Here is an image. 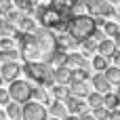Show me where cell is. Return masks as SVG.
<instances>
[{"instance_id": "d6a6232c", "label": "cell", "mask_w": 120, "mask_h": 120, "mask_svg": "<svg viewBox=\"0 0 120 120\" xmlns=\"http://www.w3.org/2000/svg\"><path fill=\"white\" fill-rule=\"evenodd\" d=\"M51 6H55V8H59V11L70 13V0H51ZM70 17H72V15H70Z\"/></svg>"}, {"instance_id": "7dc6e473", "label": "cell", "mask_w": 120, "mask_h": 120, "mask_svg": "<svg viewBox=\"0 0 120 120\" xmlns=\"http://www.w3.org/2000/svg\"><path fill=\"white\" fill-rule=\"evenodd\" d=\"M0 23H2V15H0Z\"/></svg>"}, {"instance_id": "cb8c5ba5", "label": "cell", "mask_w": 120, "mask_h": 120, "mask_svg": "<svg viewBox=\"0 0 120 120\" xmlns=\"http://www.w3.org/2000/svg\"><path fill=\"white\" fill-rule=\"evenodd\" d=\"M51 91H53V97H55V99H61V101H63V99L68 97V84H57V82H55V84L51 86Z\"/></svg>"}, {"instance_id": "bcb514c9", "label": "cell", "mask_w": 120, "mask_h": 120, "mask_svg": "<svg viewBox=\"0 0 120 120\" xmlns=\"http://www.w3.org/2000/svg\"><path fill=\"white\" fill-rule=\"evenodd\" d=\"M0 84H2V76H0Z\"/></svg>"}, {"instance_id": "e575fe53", "label": "cell", "mask_w": 120, "mask_h": 120, "mask_svg": "<svg viewBox=\"0 0 120 120\" xmlns=\"http://www.w3.org/2000/svg\"><path fill=\"white\" fill-rule=\"evenodd\" d=\"M11 8H13V2L11 0H0V15H6Z\"/></svg>"}, {"instance_id": "484cf974", "label": "cell", "mask_w": 120, "mask_h": 120, "mask_svg": "<svg viewBox=\"0 0 120 120\" xmlns=\"http://www.w3.org/2000/svg\"><path fill=\"white\" fill-rule=\"evenodd\" d=\"M19 57V51L17 49H0V61H15Z\"/></svg>"}, {"instance_id": "60d3db41", "label": "cell", "mask_w": 120, "mask_h": 120, "mask_svg": "<svg viewBox=\"0 0 120 120\" xmlns=\"http://www.w3.org/2000/svg\"><path fill=\"white\" fill-rule=\"evenodd\" d=\"M65 120H80L78 114H65Z\"/></svg>"}, {"instance_id": "44dd1931", "label": "cell", "mask_w": 120, "mask_h": 120, "mask_svg": "<svg viewBox=\"0 0 120 120\" xmlns=\"http://www.w3.org/2000/svg\"><path fill=\"white\" fill-rule=\"evenodd\" d=\"M103 74L110 80V84H118L120 82V65H108Z\"/></svg>"}, {"instance_id": "f546056e", "label": "cell", "mask_w": 120, "mask_h": 120, "mask_svg": "<svg viewBox=\"0 0 120 120\" xmlns=\"http://www.w3.org/2000/svg\"><path fill=\"white\" fill-rule=\"evenodd\" d=\"M93 116L97 120H108L110 118V110L105 105H99V108H93Z\"/></svg>"}, {"instance_id": "681fc988", "label": "cell", "mask_w": 120, "mask_h": 120, "mask_svg": "<svg viewBox=\"0 0 120 120\" xmlns=\"http://www.w3.org/2000/svg\"><path fill=\"white\" fill-rule=\"evenodd\" d=\"M110 2H114V0H110Z\"/></svg>"}, {"instance_id": "d4e9b609", "label": "cell", "mask_w": 120, "mask_h": 120, "mask_svg": "<svg viewBox=\"0 0 120 120\" xmlns=\"http://www.w3.org/2000/svg\"><path fill=\"white\" fill-rule=\"evenodd\" d=\"M86 103H89L91 108H99V105H103V95L97 93V91H93V93L86 95Z\"/></svg>"}, {"instance_id": "74e56055", "label": "cell", "mask_w": 120, "mask_h": 120, "mask_svg": "<svg viewBox=\"0 0 120 120\" xmlns=\"http://www.w3.org/2000/svg\"><path fill=\"white\" fill-rule=\"evenodd\" d=\"M108 120H120V110L116 108V110H110V118Z\"/></svg>"}, {"instance_id": "8992f818", "label": "cell", "mask_w": 120, "mask_h": 120, "mask_svg": "<svg viewBox=\"0 0 120 120\" xmlns=\"http://www.w3.org/2000/svg\"><path fill=\"white\" fill-rule=\"evenodd\" d=\"M86 11L93 17H114L116 8L110 4V0H84Z\"/></svg>"}, {"instance_id": "4fadbf2b", "label": "cell", "mask_w": 120, "mask_h": 120, "mask_svg": "<svg viewBox=\"0 0 120 120\" xmlns=\"http://www.w3.org/2000/svg\"><path fill=\"white\" fill-rule=\"evenodd\" d=\"M93 86H95V91H97V93H101V95H103V93H108V91L112 89V84H110V80L105 78V74H103V72H99V74H95V76H93Z\"/></svg>"}, {"instance_id": "30bf717a", "label": "cell", "mask_w": 120, "mask_h": 120, "mask_svg": "<svg viewBox=\"0 0 120 120\" xmlns=\"http://www.w3.org/2000/svg\"><path fill=\"white\" fill-rule=\"evenodd\" d=\"M68 95H74V97H86V95H89L86 80H72V82H68Z\"/></svg>"}, {"instance_id": "f6af8a7d", "label": "cell", "mask_w": 120, "mask_h": 120, "mask_svg": "<svg viewBox=\"0 0 120 120\" xmlns=\"http://www.w3.org/2000/svg\"><path fill=\"white\" fill-rule=\"evenodd\" d=\"M53 120H61V118H55V116H53Z\"/></svg>"}, {"instance_id": "8d00e7d4", "label": "cell", "mask_w": 120, "mask_h": 120, "mask_svg": "<svg viewBox=\"0 0 120 120\" xmlns=\"http://www.w3.org/2000/svg\"><path fill=\"white\" fill-rule=\"evenodd\" d=\"M13 46V38H0V49H11Z\"/></svg>"}, {"instance_id": "2e32d148", "label": "cell", "mask_w": 120, "mask_h": 120, "mask_svg": "<svg viewBox=\"0 0 120 120\" xmlns=\"http://www.w3.org/2000/svg\"><path fill=\"white\" fill-rule=\"evenodd\" d=\"M53 78L57 84H68L70 82V68L68 65H59L53 70Z\"/></svg>"}, {"instance_id": "4316f807", "label": "cell", "mask_w": 120, "mask_h": 120, "mask_svg": "<svg viewBox=\"0 0 120 120\" xmlns=\"http://www.w3.org/2000/svg\"><path fill=\"white\" fill-rule=\"evenodd\" d=\"M15 30H17L15 23H11V21H6V19L0 23V36H2V38H11V36L15 34Z\"/></svg>"}, {"instance_id": "ac0fdd59", "label": "cell", "mask_w": 120, "mask_h": 120, "mask_svg": "<svg viewBox=\"0 0 120 120\" xmlns=\"http://www.w3.org/2000/svg\"><path fill=\"white\" fill-rule=\"evenodd\" d=\"M17 23H19L17 30H21V32H32V30L36 27V19H34L32 15H21Z\"/></svg>"}, {"instance_id": "f35d334b", "label": "cell", "mask_w": 120, "mask_h": 120, "mask_svg": "<svg viewBox=\"0 0 120 120\" xmlns=\"http://www.w3.org/2000/svg\"><path fill=\"white\" fill-rule=\"evenodd\" d=\"M78 116H80V120H97L93 114H86V110H84V112H80Z\"/></svg>"}, {"instance_id": "5bb4252c", "label": "cell", "mask_w": 120, "mask_h": 120, "mask_svg": "<svg viewBox=\"0 0 120 120\" xmlns=\"http://www.w3.org/2000/svg\"><path fill=\"white\" fill-rule=\"evenodd\" d=\"M49 63L55 65V68H59V65H68V51H63V49H55V51L51 53V57H49Z\"/></svg>"}, {"instance_id": "7c38bea8", "label": "cell", "mask_w": 120, "mask_h": 120, "mask_svg": "<svg viewBox=\"0 0 120 120\" xmlns=\"http://www.w3.org/2000/svg\"><path fill=\"white\" fill-rule=\"evenodd\" d=\"M55 44H57V49H63V51H68V49H72V46H76L78 42L68 34V32H61V34H55Z\"/></svg>"}, {"instance_id": "c3c4849f", "label": "cell", "mask_w": 120, "mask_h": 120, "mask_svg": "<svg viewBox=\"0 0 120 120\" xmlns=\"http://www.w3.org/2000/svg\"><path fill=\"white\" fill-rule=\"evenodd\" d=\"M34 2H40V0H34Z\"/></svg>"}, {"instance_id": "3957f363", "label": "cell", "mask_w": 120, "mask_h": 120, "mask_svg": "<svg viewBox=\"0 0 120 120\" xmlns=\"http://www.w3.org/2000/svg\"><path fill=\"white\" fill-rule=\"evenodd\" d=\"M97 30V19L93 17V15H74V17H70V21H68V34L80 44L82 40H86V38H91L93 36V32Z\"/></svg>"}, {"instance_id": "277c9868", "label": "cell", "mask_w": 120, "mask_h": 120, "mask_svg": "<svg viewBox=\"0 0 120 120\" xmlns=\"http://www.w3.org/2000/svg\"><path fill=\"white\" fill-rule=\"evenodd\" d=\"M21 72L34 80L36 84H42V86H53L55 84V78H53V65L49 61H25Z\"/></svg>"}, {"instance_id": "d590c367", "label": "cell", "mask_w": 120, "mask_h": 120, "mask_svg": "<svg viewBox=\"0 0 120 120\" xmlns=\"http://www.w3.org/2000/svg\"><path fill=\"white\" fill-rule=\"evenodd\" d=\"M11 101V95H8V89H0V105H6Z\"/></svg>"}, {"instance_id": "8fae6325", "label": "cell", "mask_w": 120, "mask_h": 120, "mask_svg": "<svg viewBox=\"0 0 120 120\" xmlns=\"http://www.w3.org/2000/svg\"><path fill=\"white\" fill-rule=\"evenodd\" d=\"M97 53L110 59V57L116 53V42H114V40H110V38H101V40L97 42Z\"/></svg>"}, {"instance_id": "f1b7e54d", "label": "cell", "mask_w": 120, "mask_h": 120, "mask_svg": "<svg viewBox=\"0 0 120 120\" xmlns=\"http://www.w3.org/2000/svg\"><path fill=\"white\" fill-rule=\"evenodd\" d=\"M103 32H105L108 36H112V38H114V36L120 32V25L116 23V21H105V23H103Z\"/></svg>"}, {"instance_id": "6da1fadb", "label": "cell", "mask_w": 120, "mask_h": 120, "mask_svg": "<svg viewBox=\"0 0 120 120\" xmlns=\"http://www.w3.org/2000/svg\"><path fill=\"white\" fill-rule=\"evenodd\" d=\"M13 38L19 42V57L23 61H49L51 53L57 49L55 34L46 27H34L32 32L15 30Z\"/></svg>"}, {"instance_id": "e0dca14e", "label": "cell", "mask_w": 120, "mask_h": 120, "mask_svg": "<svg viewBox=\"0 0 120 120\" xmlns=\"http://www.w3.org/2000/svg\"><path fill=\"white\" fill-rule=\"evenodd\" d=\"M49 114H51V116H55V118H63V116L68 114L65 103H63L61 99H53V103H51V108H49Z\"/></svg>"}, {"instance_id": "1f68e13d", "label": "cell", "mask_w": 120, "mask_h": 120, "mask_svg": "<svg viewBox=\"0 0 120 120\" xmlns=\"http://www.w3.org/2000/svg\"><path fill=\"white\" fill-rule=\"evenodd\" d=\"M46 86H42V84H38L36 89H32V97L36 99V101H46V91H44Z\"/></svg>"}, {"instance_id": "9c48e42d", "label": "cell", "mask_w": 120, "mask_h": 120, "mask_svg": "<svg viewBox=\"0 0 120 120\" xmlns=\"http://www.w3.org/2000/svg\"><path fill=\"white\" fill-rule=\"evenodd\" d=\"M63 103H65V110H68V114H80V112H84V110H86V103L82 101V97L68 95V97L63 99Z\"/></svg>"}, {"instance_id": "836d02e7", "label": "cell", "mask_w": 120, "mask_h": 120, "mask_svg": "<svg viewBox=\"0 0 120 120\" xmlns=\"http://www.w3.org/2000/svg\"><path fill=\"white\" fill-rule=\"evenodd\" d=\"M4 17H6V21H11V23H17V21H19V17H21V11H13V8H11V11H8Z\"/></svg>"}, {"instance_id": "52a82bcc", "label": "cell", "mask_w": 120, "mask_h": 120, "mask_svg": "<svg viewBox=\"0 0 120 120\" xmlns=\"http://www.w3.org/2000/svg\"><path fill=\"white\" fill-rule=\"evenodd\" d=\"M49 110L40 101H25L23 103V120H46Z\"/></svg>"}, {"instance_id": "ee69618b", "label": "cell", "mask_w": 120, "mask_h": 120, "mask_svg": "<svg viewBox=\"0 0 120 120\" xmlns=\"http://www.w3.org/2000/svg\"><path fill=\"white\" fill-rule=\"evenodd\" d=\"M116 86H118V89H116V95H118V97H120V82H118V84H116Z\"/></svg>"}, {"instance_id": "ba28073f", "label": "cell", "mask_w": 120, "mask_h": 120, "mask_svg": "<svg viewBox=\"0 0 120 120\" xmlns=\"http://www.w3.org/2000/svg\"><path fill=\"white\" fill-rule=\"evenodd\" d=\"M19 72H21V68H19L17 61H2V68H0V76H2V80L13 82L15 78H19Z\"/></svg>"}, {"instance_id": "7a4b0ae2", "label": "cell", "mask_w": 120, "mask_h": 120, "mask_svg": "<svg viewBox=\"0 0 120 120\" xmlns=\"http://www.w3.org/2000/svg\"><path fill=\"white\" fill-rule=\"evenodd\" d=\"M34 11H36V21H40L42 27L55 30V32H65L68 30L70 13L59 11V8L51 6V4H40V2H36Z\"/></svg>"}, {"instance_id": "603a6c76", "label": "cell", "mask_w": 120, "mask_h": 120, "mask_svg": "<svg viewBox=\"0 0 120 120\" xmlns=\"http://www.w3.org/2000/svg\"><path fill=\"white\" fill-rule=\"evenodd\" d=\"M91 74L86 72V68H70V82L72 80H89Z\"/></svg>"}, {"instance_id": "5b68a950", "label": "cell", "mask_w": 120, "mask_h": 120, "mask_svg": "<svg viewBox=\"0 0 120 120\" xmlns=\"http://www.w3.org/2000/svg\"><path fill=\"white\" fill-rule=\"evenodd\" d=\"M8 95H11V101H17V103H25L32 99V84L25 82V80H19L15 78L8 86Z\"/></svg>"}, {"instance_id": "ab89813d", "label": "cell", "mask_w": 120, "mask_h": 120, "mask_svg": "<svg viewBox=\"0 0 120 120\" xmlns=\"http://www.w3.org/2000/svg\"><path fill=\"white\" fill-rule=\"evenodd\" d=\"M112 59H114V63H116V65H120V49H116V53L112 55Z\"/></svg>"}, {"instance_id": "9a60e30c", "label": "cell", "mask_w": 120, "mask_h": 120, "mask_svg": "<svg viewBox=\"0 0 120 120\" xmlns=\"http://www.w3.org/2000/svg\"><path fill=\"white\" fill-rule=\"evenodd\" d=\"M6 116L13 118V120H23V103L8 101L6 103Z\"/></svg>"}, {"instance_id": "7bdbcfd3", "label": "cell", "mask_w": 120, "mask_h": 120, "mask_svg": "<svg viewBox=\"0 0 120 120\" xmlns=\"http://www.w3.org/2000/svg\"><path fill=\"white\" fill-rule=\"evenodd\" d=\"M4 118H6V114H4V112L0 110V120H4Z\"/></svg>"}, {"instance_id": "83f0119b", "label": "cell", "mask_w": 120, "mask_h": 120, "mask_svg": "<svg viewBox=\"0 0 120 120\" xmlns=\"http://www.w3.org/2000/svg\"><path fill=\"white\" fill-rule=\"evenodd\" d=\"M108 65H110V63H108V57H103V55H95V57H93V68H95L97 72H105Z\"/></svg>"}, {"instance_id": "ffe728a7", "label": "cell", "mask_w": 120, "mask_h": 120, "mask_svg": "<svg viewBox=\"0 0 120 120\" xmlns=\"http://www.w3.org/2000/svg\"><path fill=\"white\" fill-rule=\"evenodd\" d=\"M103 105L108 110H116V108H120V97L116 93H112V91L103 93Z\"/></svg>"}, {"instance_id": "d6986e66", "label": "cell", "mask_w": 120, "mask_h": 120, "mask_svg": "<svg viewBox=\"0 0 120 120\" xmlns=\"http://www.w3.org/2000/svg\"><path fill=\"white\" fill-rule=\"evenodd\" d=\"M68 65L70 68H86V57L80 53H68Z\"/></svg>"}, {"instance_id": "4dcf8cb0", "label": "cell", "mask_w": 120, "mask_h": 120, "mask_svg": "<svg viewBox=\"0 0 120 120\" xmlns=\"http://www.w3.org/2000/svg\"><path fill=\"white\" fill-rule=\"evenodd\" d=\"M82 49H84V55H86V53H97V40H95V38L82 40Z\"/></svg>"}, {"instance_id": "b9f144b4", "label": "cell", "mask_w": 120, "mask_h": 120, "mask_svg": "<svg viewBox=\"0 0 120 120\" xmlns=\"http://www.w3.org/2000/svg\"><path fill=\"white\" fill-rule=\"evenodd\" d=\"M114 42H116V49H120V32L114 36Z\"/></svg>"}, {"instance_id": "7402d4cb", "label": "cell", "mask_w": 120, "mask_h": 120, "mask_svg": "<svg viewBox=\"0 0 120 120\" xmlns=\"http://www.w3.org/2000/svg\"><path fill=\"white\" fill-rule=\"evenodd\" d=\"M13 6H15L17 11H21V13L30 15V13H34L36 2H34V0H15V2H13Z\"/></svg>"}]
</instances>
